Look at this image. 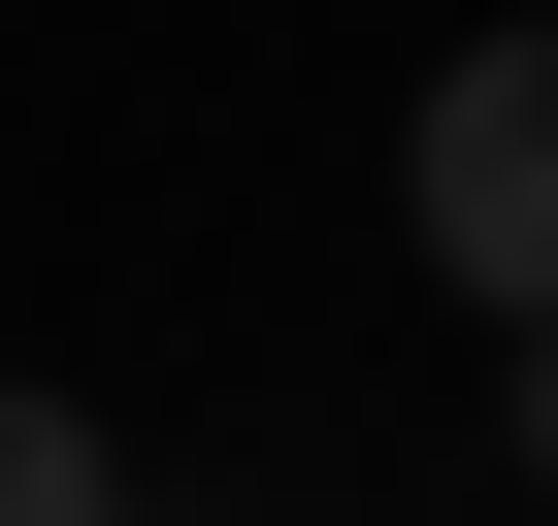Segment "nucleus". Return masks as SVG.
<instances>
[{
    "instance_id": "obj_1",
    "label": "nucleus",
    "mask_w": 558,
    "mask_h": 526,
    "mask_svg": "<svg viewBox=\"0 0 558 526\" xmlns=\"http://www.w3.org/2000/svg\"><path fill=\"white\" fill-rule=\"evenodd\" d=\"M395 230L460 263L493 330H558V34H460V67H427V132H395Z\"/></svg>"
},
{
    "instance_id": "obj_2",
    "label": "nucleus",
    "mask_w": 558,
    "mask_h": 526,
    "mask_svg": "<svg viewBox=\"0 0 558 526\" xmlns=\"http://www.w3.org/2000/svg\"><path fill=\"white\" fill-rule=\"evenodd\" d=\"M0 526H132V461H99L66 395H0Z\"/></svg>"
},
{
    "instance_id": "obj_3",
    "label": "nucleus",
    "mask_w": 558,
    "mask_h": 526,
    "mask_svg": "<svg viewBox=\"0 0 558 526\" xmlns=\"http://www.w3.org/2000/svg\"><path fill=\"white\" fill-rule=\"evenodd\" d=\"M525 493H558V330H525Z\"/></svg>"
}]
</instances>
